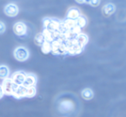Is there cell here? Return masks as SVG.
<instances>
[{
	"label": "cell",
	"mask_w": 126,
	"mask_h": 117,
	"mask_svg": "<svg viewBox=\"0 0 126 117\" xmlns=\"http://www.w3.org/2000/svg\"><path fill=\"white\" fill-rule=\"evenodd\" d=\"M42 50L43 53L45 54H47L51 51V44H49L48 42H44V44L42 45Z\"/></svg>",
	"instance_id": "20"
},
{
	"label": "cell",
	"mask_w": 126,
	"mask_h": 117,
	"mask_svg": "<svg viewBox=\"0 0 126 117\" xmlns=\"http://www.w3.org/2000/svg\"><path fill=\"white\" fill-rule=\"evenodd\" d=\"M81 96L83 99L86 100V101L92 100L93 98V91L90 89H85L81 92Z\"/></svg>",
	"instance_id": "12"
},
{
	"label": "cell",
	"mask_w": 126,
	"mask_h": 117,
	"mask_svg": "<svg viewBox=\"0 0 126 117\" xmlns=\"http://www.w3.org/2000/svg\"><path fill=\"white\" fill-rule=\"evenodd\" d=\"M13 30L17 36H23L27 31V27L22 22H18L13 27Z\"/></svg>",
	"instance_id": "7"
},
{
	"label": "cell",
	"mask_w": 126,
	"mask_h": 117,
	"mask_svg": "<svg viewBox=\"0 0 126 117\" xmlns=\"http://www.w3.org/2000/svg\"><path fill=\"white\" fill-rule=\"evenodd\" d=\"M99 4H100V0H92V2L90 4L93 6H98Z\"/></svg>",
	"instance_id": "22"
},
{
	"label": "cell",
	"mask_w": 126,
	"mask_h": 117,
	"mask_svg": "<svg viewBox=\"0 0 126 117\" xmlns=\"http://www.w3.org/2000/svg\"><path fill=\"white\" fill-rule=\"evenodd\" d=\"M1 87H2L4 94H6V95H13L15 94V91H16V88H17V85H16L11 81V78H6L4 80H3Z\"/></svg>",
	"instance_id": "1"
},
{
	"label": "cell",
	"mask_w": 126,
	"mask_h": 117,
	"mask_svg": "<svg viewBox=\"0 0 126 117\" xmlns=\"http://www.w3.org/2000/svg\"><path fill=\"white\" fill-rule=\"evenodd\" d=\"M74 26H75V21H74V20H71L67 18V19L64 22V27H65L67 30H71V29Z\"/></svg>",
	"instance_id": "18"
},
{
	"label": "cell",
	"mask_w": 126,
	"mask_h": 117,
	"mask_svg": "<svg viewBox=\"0 0 126 117\" xmlns=\"http://www.w3.org/2000/svg\"><path fill=\"white\" fill-rule=\"evenodd\" d=\"M25 76H26V75L24 73H23V72H16V73L13 74L12 77L11 79L16 85L20 86L23 84V82L25 80Z\"/></svg>",
	"instance_id": "5"
},
{
	"label": "cell",
	"mask_w": 126,
	"mask_h": 117,
	"mask_svg": "<svg viewBox=\"0 0 126 117\" xmlns=\"http://www.w3.org/2000/svg\"><path fill=\"white\" fill-rule=\"evenodd\" d=\"M86 24V19L84 18V17L79 16V18L76 19L75 25H77V26L79 27V28H82V27H84Z\"/></svg>",
	"instance_id": "17"
},
{
	"label": "cell",
	"mask_w": 126,
	"mask_h": 117,
	"mask_svg": "<svg viewBox=\"0 0 126 117\" xmlns=\"http://www.w3.org/2000/svg\"><path fill=\"white\" fill-rule=\"evenodd\" d=\"M4 13L8 17H16L18 13V7L14 4H10L4 8Z\"/></svg>",
	"instance_id": "6"
},
{
	"label": "cell",
	"mask_w": 126,
	"mask_h": 117,
	"mask_svg": "<svg viewBox=\"0 0 126 117\" xmlns=\"http://www.w3.org/2000/svg\"><path fill=\"white\" fill-rule=\"evenodd\" d=\"M36 94V89L35 87H29L27 88V93H26V97L32 98Z\"/></svg>",
	"instance_id": "19"
},
{
	"label": "cell",
	"mask_w": 126,
	"mask_h": 117,
	"mask_svg": "<svg viewBox=\"0 0 126 117\" xmlns=\"http://www.w3.org/2000/svg\"><path fill=\"white\" fill-rule=\"evenodd\" d=\"M66 47H67V52L72 55L79 54V53H80L81 50H82V48L77 44L75 39L68 41V43L66 44Z\"/></svg>",
	"instance_id": "4"
},
{
	"label": "cell",
	"mask_w": 126,
	"mask_h": 117,
	"mask_svg": "<svg viewBox=\"0 0 126 117\" xmlns=\"http://www.w3.org/2000/svg\"><path fill=\"white\" fill-rule=\"evenodd\" d=\"M10 75V70L8 67L4 66V65H1L0 66V79H4L8 78Z\"/></svg>",
	"instance_id": "13"
},
{
	"label": "cell",
	"mask_w": 126,
	"mask_h": 117,
	"mask_svg": "<svg viewBox=\"0 0 126 117\" xmlns=\"http://www.w3.org/2000/svg\"><path fill=\"white\" fill-rule=\"evenodd\" d=\"M79 16H80L79 15V11L77 9H75V8H73V9L69 10V11L67 12V18L71 20L77 19Z\"/></svg>",
	"instance_id": "15"
},
{
	"label": "cell",
	"mask_w": 126,
	"mask_h": 117,
	"mask_svg": "<svg viewBox=\"0 0 126 117\" xmlns=\"http://www.w3.org/2000/svg\"><path fill=\"white\" fill-rule=\"evenodd\" d=\"M116 11V7L113 4H107L102 9V13L105 17H110Z\"/></svg>",
	"instance_id": "10"
},
{
	"label": "cell",
	"mask_w": 126,
	"mask_h": 117,
	"mask_svg": "<svg viewBox=\"0 0 126 117\" xmlns=\"http://www.w3.org/2000/svg\"><path fill=\"white\" fill-rule=\"evenodd\" d=\"M60 25L61 23H59L58 21H50L47 27H46V30H47L49 32L51 31H56L57 30H59L60 28Z\"/></svg>",
	"instance_id": "14"
},
{
	"label": "cell",
	"mask_w": 126,
	"mask_h": 117,
	"mask_svg": "<svg viewBox=\"0 0 126 117\" xmlns=\"http://www.w3.org/2000/svg\"><path fill=\"white\" fill-rule=\"evenodd\" d=\"M76 2H78L79 4H83L85 3V0H76Z\"/></svg>",
	"instance_id": "25"
},
{
	"label": "cell",
	"mask_w": 126,
	"mask_h": 117,
	"mask_svg": "<svg viewBox=\"0 0 126 117\" xmlns=\"http://www.w3.org/2000/svg\"><path fill=\"white\" fill-rule=\"evenodd\" d=\"M74 39H75L76 42H77V44H79L81 48L84 47V46L86 45V44H87V42H88L87 36L85 35V34H78Z\"/></svg>",
	"instance_id": "11"
},
{
	"label": "cell",
	"mask_w": 126,
	"mask_h": 117,
	"mask_svg": "<svg viewBox=\"0 0 126 117\" xmlns=\"http://www.w3.org/2000/svg\"><path fill=\"white\" fill-rule=\"evenodd\" d=\"M50 21H51V20L50 19H47V18L44 20V26L47 27V25H48V23H49V22H50Z\"/></svg>",
	"instance_id": "23"
},
{
	"label": "cell",
	"mask_w": 126,
	"mask_h": 117,
	"mask_svg": "<svg viewBox=\"0 0 126 117\" xmlns=\"http://www.w3.org/2000/svg\"><path fill=\"white\" fill-rule=\"evenodd\" d=\"M35 83H36V78L34 75H27L25 76V80L23 82V85L26 88H29V87H35Z\"/></svg>",
	"instance_id": "9"
},
{
	"label": "cell",
	"mask_w": 126,
	"mask_h": 117,
	"mask_svg": "<svg viewBox=\"0 0 126 117\" xmlns=\"http://www.w3.org/2000/svg\"><path fill=\"white\" fill-rule=\"evenodd\" d=\"M5 30V25L3 22H0V34H3Z\"/></svg>",
	"instance_id": "21"
},
{
	"label": "cell",
	"mask_w": 126,
	"mask_h": 117,
	"mask_svg": "<svg viewBox=\"0 0 126 117\" xmlns=\"http://www.w3.org/2000/svg\"><path fill=\"white\" fill-rule=\"evenodd\" d=\"M14 56L17 61L23 62L26 61L30 56L28 49L24 47H18L14 50Z\"/></svg>",
	"instance_id": "2"
},
{
	"label": "cell",
	"mask_w": 126,
	"mask_h": 117,
	"mask_svg": "<svg viewBox=\"0 0 126 117\" xmlns=\"http://www.w3.org/2000/svg\"><path fill=\"white\" fill-rule=\"evenodd\" d=\"M44 42H45V37H44L42 33H39L35 36V44H37V45H39V46H42V44H44Z\"/></svg>",
	"instance_id": "16"
},
{
	"label": "cell",
	"mask_w": 126,
	"mask_h": 117,
	"mask_svg": "<svg viewBox=\"0 0 126 117\" xmlns=\"http://www.w3.org/2000/svg\"><path fill=\"white\" fill-rule=\"evenodd\" d=\"M3 96H4V92H3L2 87H1V85H0V99H2Z\"/></svg>",
	"instance_id": "24"
},
{
	"label": "cell",
	"mask_w": 126,
	"mask_h": 117,
	"mask_svg": "<svg viewBox=\"0 0 126 117\" xmlns=\"http://www.w3.org/2000/svg\"><path fill=\"white\" fill-rule=\"evenodd\" d=\"M26 93H27V88L24 87L23 85H20L17 86L13 96L16 99H21V98L26 97Z\"/></svg>",
	"instance_id": "8"
},
{
	"label": "cell",
	"mask_w": 126,
	"mask_h": 117,
	"mask_svg": "<svg viewBox=\"0 0 126 117\" xmlns=\"http://www.w3.org/2000/svg\"><path fill=\"white\" fill-rule=\"evenodd\" d=\"M51 51H53L54 54H59V55L65 54L67 52L66 44H63L60 40L54 41L52 43V44H51Z\"/></svg>",
	"instance_id": "3"
}]
</instances>
